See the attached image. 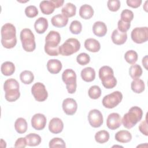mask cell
Instances as JSON below:
<instances>
[{"instance_id":"obj_34","label":"cell","mask_w":148,"mask_h":148,"mask_svg":"<svg viewBox=\"0 0 148 148\" xmlns=\"http://www.w3.org/2000/svg\"><path fill=\"white\" fill-rule=\"evenodd\" d=\"M110 138L109 133L106 130H101L95 135V140L98 143H104L107 142Z\"/></svg>"},{"instance_id":"obj_7","label":"cell","mask_w":148,"mask_h":148,"mask_svg":"<svg viewBox=\"0 0 148 148\" xmlns=\"http://www.w3.org/2000/svg\"><path fill=\"white\" fill-rule=\"evenodd\" d=\"M80 49V43L76 38H69L59 46V54L64 56H69L76 52Z\"/></svg>"},{"instance_id":"obj_39","label":"cell","mask_w":148,"mask_h":148,"mask_svg":"<svg viewBox=\"0 0 148 148\" xmlns=\"http://www.w3.org/2000/svg\"><path fill=\"white\" fill-rule=\"evenodd\" d=\"M121 20L126 22L131 23L134 18V13L129 9H124L121 13Z\"/></svg>"},{"instance_id":"obj_9","label":"cell","mask_w":148,"mask_h":148,"mask_svg":"<svg viewBox=\"0 0 148 148\" xmlns=\"http://www.w3.org/2000/svg\"><path fill=\"white\" fill-rule=\"evenodd\" d=\"M123 99V94L120 91H115L105 95L102 101L103 106L108 109H112L117 106Z\"/></svg>"},{"instance_id":"obj_36","label":"cell","mask_w":148,"mask_h":148,"mask_svg":"<svg viewBox=\"0 0 148 148\" xmlns=\"http://www.w3.org/2000/svg\"><path fill=\"white\" fill-rule=\"evenodd\" d=\"M88 94L90 98L97 99L101 95V90L98 86H92L90 87L88 91Z\"/></svg>"},{"instance_id":"obj_11","label":"cell","mask_w":148,"mask_h":148,"mask_svg":"<svg viewBox=\"0 0 148 148\" xmlns=\"http://www.w3.org/2000/svg\"><path fill=\"white\" fill-rule=\"evenodd\" d=\"M31 93L35 99L38 102L45 101L48 97L45 86L40 82H37L32 86Z\"/></svg>"},{"instance_id":"obj_40","label":"cell","mask_w":148,"mask_h":148,"mask_svg":"<svg viewBox=\"0 0 148 148\" xmlns=\"http://www.w3.org/2000/svg\"><path fill=\"white\" fill-rule=\"evenodd\" d=\"M76 61L80 65H85L90 62V57L88 54L82 53L77 56Z\"/></svg>"},{"instance_id":"obj_31","label":"cell","mask_w":148,"mask_h":148,"mask_svg":"<svg viewBox=\"0 0 148 148\" xmlns=\"http://www.w3.org/2000/svg\"><path fill=\"white\" fill-rule=\"evenodd\" d=\"M62 14L66 17H71L74 16L76 13V7L72 3H66L61 9Z\"/></svg>"},{"instance_id":"obj_42","label":"cell","mask_w":148,"mask_h":148,"mask_svg":"<svg viewBox=\"0 0 148 148\" xmlns=\"http://www.w3.org/2000/svg\"><path fill=\"white\" fill-rule=\"evenodd\" d=\"M107 6L109 10L117 12L120 8L121 3L119 0H109L107 2Z\"/></svg>"},{"instance_id":"obj_4","label":"cell","mask_w":148,"mask_h":148,"mask_svg":"<svg viewBox=\"0 0 148 148\" xmlns=\"http://www.w3.org/2000/svg\"><path fill=\"white\" fill-rule=\"evenodd\" d=\"M19 87V83L16 79L13 78L7 79L3 84L6 100L9 102H14L17 100L20 96Z\"/></svg>"},{"instance_id":"obj_22","label":"cell","mask_w":148,"mask_h":148,"mask_svg":"<svg viewBox=\"0 0 148 148\" xmlns=\"http://www.w3.org/2000/svg\"><path fill=\"white\" fill-rule=\"evenodd\" d=\"M84 47L88 51L92 53H96L99 51L101 49V45L97 40L94 38H88L84 42Z\"/></svg>"},{"instance_id":"obj_21","label":"cell","mask_w":148,"mask_h":148,"mask_svg":"<svg viewBox=\"0 0 148 148\" xmlns=\"http://www.w3.org/2000/svg\"><path fill=\"white\" fill-rule=\"evenodd\" d=\"M51 24L57 28H62L66 26L68 22V18L62 14H58L52 17Z\"/></svg>"},{"instance_id":"obj_46","label":"cell","mask_w":148,"mask_h":148,"mask_svg":"<svg viewBox=\"0 0 148 148\" xmlns=\"http://www.w3.org/2000/svg\"><path fill=\"white\" fill-rule=\"evenodd\" d=\"M141 0H127L126 3L127 5L132 8H138L142 3Z\"/></svg>"},{"instance_id":"obj_15","label":"cell","mask_w":148,"mask_h":148,"mask_svg":"<svg viewBox=\"0 0 148 148\" xmlns=\"http://www.w3.org/2000/svg\"><path fill=\"white\" fill-rule=\"evenodd\" d=\"M121 125V118L117 113H112L109 114L106 119V125L108 128L114 130Z\"/></svg>"},{"instance_id":"obj_41","label":"cell","mask_w":148,"mask_h":148,"mask_svg":"<svg viewBox=\"0 0 148 148\" xmlns=\"http://www.w3.org/2000/svg\"><path fill=\"white\" fill-rule=\"evenodd\" d=\"M25 14L29 18H33L38 14V10L34 5H29L25 9Z\"/></svg>"},{"instance_id":"obj_3","label":"cell","mask_w":148,"mask_h":148,"mask_svg":"<svg viewBox=\"0 0 148 148\" xmlns=\"http://www.w3.org/2000/svg\"><path fill=\"white\" fill-rule=\"evenodd\" d=\"M142 116L143 111L142 109L138 106H132L123 117L121 123L125 128L130 129L141 120Z\"/></svg>"},{"instance_id":"obj_14","label":"cell","mask_w":148,"mask_h":148,"mask_svg":"<svg viewBox=\"0 0 148 148\" xmlns=\"http://www.w3.org/2000/svg\"><path fill=\"white\" fill-rule=\"evenodd\" d=\"M46 117L42 113L35 114L31 119L32 127L36 130H42L46 125Z\"/></svg>"},{"instance_id":"obj_12","label":"cell","mask_w":148,"mask_h":148,"mask_svg":"<svg viewBox=\"0 0 148 148\" xmlns=\"http://www.w3.org/2000/svg\"><path fill=\"white\" fill-rule=\"evenodd\" d=\"M88 120L91 127L94 128L100 127L103 123L102 114L98 109H92L88 113Z\"/></svg>"},{"instance_id":"obj_44","label":"cell","mask_w":148,"mask_h":148,"mask_svg":"<svg viewBox=\"0 0 148 148\" xmlns=\"http://www.w3.org/2000/svg\"><path fill=\"white\" fill-rule=\"evenodd\" d=\"M139 130L140 132L145 135V136L148 135V132H147V117H146V119L143 121H142L140 124L139 125Z\"/></svg>"},{"instance_id":"obj_5","label":"cell","mask_w":148,"mask_h":148,"mask_svg":"<svg viewBox=\"0 0 148 148\" xmlns=\"http://www.w3.org/2000/svg\"><path fill=\"white\" fill-rule=\"evenodd\" d=\"M99 77L103 87L107 89L113 88L117 84V79L114 76V72L109 66L105 65L100 68Z\"/></svg>"},{"instance_id":"obj_16","label":"cell","mask_w":148,"mask_h":148,"mask_svg":"<svg viewBox=\"0 0 148 148\" xmlns=\"http://www.w3.org/2000/svg\"><path fill=\"white\" fill-rule=\"evenodd\" d=\"M64 128V123L58 117H54L49 122V131L55 134L61 132Z\"/></svg>"},{"instance_id":"obj_45","label":"cell","mask_w":148,"mask_h":148,"mask_svg":"<svg viewBox=\"0 0 148 148\" xmlns=\"http://www.w3.org/2000/svg\"><path fill=\"white\" fill-rule=\"evenodd\" d=\"M27 145V144L25 138H23V137L18 138L14 143V147L17 148H19V147L24 148L26 147Z\"/></svg>"},{"instance_id":"obj_1","label":"cell","mask_w":148,"mask_h":148,"mask_svg":"<svg viewBox=\"0 0 148 148\" xmlns=\"http://www.w3.org/2000/svg\"><path fill=\"white\" fill-rule=\"evenodd\" d=\"M1 44L6 49H12L17 44L16 29L11 23H6L1 28Z\"/></svg>"},{"instance_id":"obj_19","label":"cell","mask_w":148,"mask_h":148,"mask_svg":"<svg viewBox=\"0 0 148 148\" xmlns=\"http://www.w3.org/2000/svg\"><path fill=\"white\" fill-rule=\"evenodd\" d=\"M49 26L47 20L43 17L38 18L34 23V28L38 34H42L45 32Z\"/></svg>"},{"instance_id":"obj_47","label":"cell","mask_w":148,"mask_h":148,"mask_svg":"<svg viewBox=\"0 0 148 148\" xmlns=\"http://www.w3.org/2000/svg\"><path fill=\"white\" fill-rule=\"evenodd\" d=\"M55 6L56 8H58L62 6L64 3V0H50Z\"/></svg>"},{"instance_id":"obj_17","label":"cell","mask_w":148,"mask_h":148,"mask_svg":"<svg viewBox=\"0 0 148 148\" xmlns=\"http://www.w3.org/2000/svg\"><path fill=\"white\" fill-rule=\"evenodd\" d=\"M111 38L113 43L117 45H121L126 42L127 39V34L126 32H121L117 29H116L113 31Z\"/></svg>"},{"instance_id":"obj_38","label":"cell","mask_w":148,"mask_h":148,"mask_svg":"<svg viewBox=\"0 0 148 148\" xmlns=\"http://www.w3.org/2000/svg\"><path fill=\"white\" fill-rule=\"evenodd\" d=\"M50 148H55V147H65V143L64 140L60 138H54L51 139L49 144Z\"/></svg>"},{"instance_id":"obj_8","label":"cell","mask_w":148,"mask_h":148,"mask_svg":"<svg viewBox=\"0 0 148 148\" xmlns=\"http://www.w3.org/2000/svg\"><path fill=\"white\" fill-rule=\"evenodd\" d=\"M62 79L66 84V88L69 94L75 92L77 87L76 74L72 69H65L62 74Z\"/></svg>"},{"instance_id":"obj_27","label":"cell","mask_w":148,"mask_h":148,"mask_svg":"<svg viewBox=\"0 0 148 148\" xmlns=\"http://www.w3.org/2000/svg\"><path fill=\"white\" fill-rule=\"evenodd\" d=\"M1 71L3 75L9 76L13 75L15 72V66L10 61H5L2 64Z\"/></svg>"},{"instance_id":"obj_32","label":"cell","mask_w":148,"mask_h":148,"mask_svg":"<svg viewBox=\"0 0 148 148\" xmlns=\"http://www.w3.org/2000/svg\"><path fill=\"white\" fill-rule=\"evenodd\" d=\"M142 69L138 64L132 65L129 69V75L133 80L139 79L142 76Z\"/></svg>"},{"instance_id":"obj_49","label":"cell","mask_w":148,"mask_h":148,"mask_svg":"<svg viewBox=\"0 0 148 148\" xmlns=\"http://www.w3.org/2000/svg\"><path fill=\"white\" fill-rule=\"evenodd\" d=\"M147 1H146L145 2V6H147V5H146V4H147ZM144 9H145V10L146 12H147V9L146 8H145H145H144Z\"/></svg>"},{"instance_id":"obj_43","label":"cell","mask_w":148,"mask_h":148,"mask_svg":"<svg viewBox=\"0 0 148 148\" xmlns=\"http://www.w3.org/2000/svg\"><path fill=\"white\" fill-rule=\"evenodd\" d=\"M131 23H126L121 20H119L117 23V27L118 30L121 32H126L130 28Z\"/></svg>"},{"instance_id":"obj_48","label":"cell","mask_w":148,"mask_h":148,"mask_svg":"<svg viewBox=\"0 0 148 148\" xmlns=\"http://www.w3.org/2000/svg\"><path fill=\"white\" fill-rule=\"evenodd\" d=\"M142 64L144 66L145 68L147 70V56H145L142 59Z\"/></svg>"},{"instance_id":"obj_23","label":"cell","mask_w":148,"mask_h":148,"mask_svg":"<svg viewBox=\"0 0 148 148\" xmlns=\"http://www.w3.org/2000/svg\"><path fill=\"white\" fill-rule=\"evenodd\" d=\"M114 138L119 142L125 143L131 140L132 135L127 130H120L116 133Z\"/></svg>"},{"instance_id":"obj_28","label":"cell","mask_w":148,"mask_h":148,"mask_svg":"<svg viewBox=\"0 0 148 148\" xmlns=\"http://www.w3.org/2000/svg\"><path fill=\"white\" fill-rule=\"evenodd\" d=\"M14 128L18 134H21L25 133L28 128L26 120L23 117L18 118L14 123Z\"/></svg>"},{"instance_id":"obj_35","label":"cell","mask_w":148,"mask_h":148,"mask_svg":"<svg viewBox=\"0 0 148 148\" xmlns=\"http://www.w3.org/2000/svg\"><path fill=\"white\" fill-rule=\"evenodd\" d=\"M124 58L125 60L130 64L134 65L136 63V62L138 60V53L133 50H128L127 51L125 54H124Z\"/></svg>"},{"instance_id":"obj_26","label":"cell","mask_w":148,"mask_h":148,"mask_svg":"<svg viewBox=\"0 0 148 148\" xmlns=\"http://www.w3.org/2000/svg\"><path fill=\"white\" fill-rule=\"evenodd\" d=\"M39 8L42 13L44 14L49 15L53 13L55 6L51 1H42L39 4Z\"/></svg>"},{"instance_id":"obj_37","label":"cell","mask_w":148,"mask_h":148,"mask_svg":"<svg viewBox=\"0 0 148 148\" xmlns=\"http://www.w3.org/2000/svg\"><path fill=\"white\" fill-rule=\"evenodd\" d=\"M69 30L73 34H79L82 30V25L81 23L77 20L72 21L69 26Z\"/></svg>"},{"instance_id":"obj_10","label":"cell","mask_w":148,"mask_h":148,"mask_svg":"<svg viewBox=\"0 0 148 148\" xmlns=\"http://www.w3.org/2000/svg\"><path fill=\"white\" fill-rule=\"evenodd\" d=\"M131 36L132 40L136 43H145L148 40V28L147 27H136L132 29Z\"/></svg>"},{"instance_id":"obj_24","label":"cell","mask_w":148,"mask_h":148,"mask_svg":"<svg viewBox=\"0 0 148 148\" xmlns=\"http://www.w3.org/2000/svg\"><path fill=\"white\" fill-rule=\"evenodd\" d=\"M80 16L85 20L91 18L94 15V9L91 6L87 4L83 5L79 9Z\"/></svg>"},{"instance_id":"obj_6","label":"cell","mask_w":148,"mask_h":148,"mask_svg":"<svg viewBox=\"0 0 148 148\" xmlns=\"http://www.w3.org/2000/svg\"><path fill=\"white\" fill-rule=\"evenodd\" d=\"M20 40L23 49L27 52H32L36 48L35 36L29 28H24L20 32Z\"/></svg>"},{"instance_id":"obj_20","label":"cell","mask_w":148,"mask_h":148,"mask_svg":"<svg viewBox=\"0 0 148 148\" xmlns=\"http://www.w3.org/2000/svg\"><path fill=\"white\" fill-rule=\"evenodd\" d=\"M92 31L98 37L104 36L107 32L106 25L102 21H96L93 24Z\"/></svg>"},{"instance_id":"obj_2","label":"cell","mask_w":148,"mask_h":148,"mask_svg":"<svg viewBox=\"0 0 148 148\" xmlns=\"http://www.w3.org/2000/svg\"><path fill=\"white\" fill-rule=\"evenodd\" d=\"M60 41L61 36L59 32L50 31L45 38V53L50 56H57L59 54L58 45Z\"/></svg>"},{"instance_id":"obj_13","label":"cell","mask_w":148,"mask_h":148,"mask_svg":"<svg viewBox=\"0 0 148 148\" xmlns=\"http://www.w3.org/2000/svg\"><path fill=\"white\" fill-rule=\"evenodd\" d=\"M62 107L64 113L66 114L72 116L76 112L77 109V104L74 99L68 98L63 101Z\"/></svg>"},{"instance_id":"obj_30","label":"cell","mask_w":148,"mask_h":148,"mask_svg":"<svg viewBox=\"0 0 148 148\" xmlns=\"http://www.w3.org/2000/svg\"><path fill=\"white\" fill-rule=\"evenodd\" d=\"M131 90L136 94L142 93L145 88V85L144 82L139 79H134L131 83Z\"/></svg>"},{"instance_id":"obj_18","label":"cell","mask_w":148,"mask_h":148,"mask_svg":"<svg viewBox=\"0 0 148 148\" xmlns=\"http://www.w3.org/2000/svg\"><path fill=\"white\" fill-rule=\"evenodd\" d=\"M47 69L51 74L58 73L62 67L61 62L57 59L49 60L47 62Z\"/></svg>"},{"instance_id":"obj_29","label":"cell","mask_w":148,"mask_h":148,"mask_svg":"<svg viewBox=\"0 0 148 148\" xmlns=\"http://www.w3.org/2000/svg\"><path fill=\"white\" fill-rule=\"evenodd\" d=\"M27 144L29 146H38L42 141L41 137L35 133H31L25 136Z\"/></svg>"},{"instance_id":"obj_25","label":"cell","mask_w":148,"mask_h":148,"mask_svg":"<svg viewBox=\"0 0 148 148\" xmlns=\"http://www.w3.org/2000/svg\"><path fill=\"white\" fill-rule=\"evenodd\" d=\"M80 75L84 82H91L95 78V71L91 67H86L82 70Z\"/></svg>"},{"instance_id":"obj_33","label":"cell","mask_w":148,"mask_h":148,"mask_svg":"<svg viewBox=\"0 0 148 148\" xmlns=\"http://www.w3.org/2000/svg\"><path fill=\"white\" fill-rule=\"evenodd\" d=\"M20 79L22 83L25 84H29L33 82L34 76L33 73L28 70H25L20 74Z\"/></svg>"}]
</instances>
